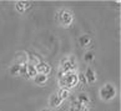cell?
<instances>
[{
	"label": "cell",
	"mask_w": 121,
	"mask_h": 111,
	"mask_svg": "<svg viewBox=\"0 0 121 111\" xmlns=\"http://www.w3.org/2000/svg\"><path fill=\"white\" fill-rule=\"evenodd\" d=\"M84 60L86 61V63H91V61L94 60V54L90 51H87V52H85V55H84Z\"/></svg>",
	"instance_id": "18"
},
{
	"label": "cell",
	"mask_w": 121,
	"mask_h": 111,
	"mask_svg": "<svg viewBox=\"0 0 121 111\" xmlns=\"http://www.w3.org/2000/svg\"><path fill=\"white\" fill-rule=\"evenodd\" d=\"M78 79L81 81L82 84H86V79H85V75L84 74H81V73H79V75H78Z\"/></svg>",
	"instance_id": "19"
},
{
	"label": "cell",
	"mask_w": 121,
	"mask_h": 111,
	"mask_svg": "<svg viewBox=\"0 0 121 111\" xmlns=\"http://www.w3.org/2000/svg\"><path fill=\"white\" fill-rule=\"evenodd\" d=\"M57 19H59L60 24L64 25V26H69L73 24V14H71V11L66 10V9H62V10L59 11V14H57Z\"/></svg>",
	"instance_id": "3"
},
{
	"label": "cell",
	"mask_w": 121,
	"mask_h": 111,
	"mask_svg": "<svg viewBox=\"0 0 121 111\" xmlns=\"http://www.w3.org/2000/svg\"><path fill=\"white\" fill-rule=\"evenodd\" d=\"M62 100L60 99V96L57 94H52L50 96V105L52 106V107H59V106L61 105Z\"/></svg>",
	"instance_id": "11"
},
{
	"label": "cell",
	"mask_w": 121,
	"mask_h": 111,
	"mask_svg": "<svg viewBox=\"0 0 121 111\" xmlns=\"http://www.w3.org/2000/svg\"><path fill=\"white\" fill-rule=\"evenodd\" d=\"M84 75H85V79H86V82L94 84L96 81V74H95V71H94L91 68H87Z\"/></svg>",
	"instance_id": "7"
},
{
	"label": "cell",
	"mask_w": 121,
	"mask_h": 111,
	"mask_svg": "<svg viewBox=\"0 0 121 111\" xmlns=\"http://www.w3.org/2000/svg\"><path fill=\"white\" fill-rule=\"evenodd\" d=\"M59 79H60V85L64 89H69V90L71 87H75L79 82L78 75L75 73H66V74L61 73Z\"/></svg>",
	"instance_id": "1"
},
{
	"label": "cell",
	"mask_w": 121,
	"mask_h": 111,
	"mask_svg": "<svg viewBox=\"0 0 121 111\" xmlns=\"http://www.w3.org/2000/svg\"><path fill=\"white\" fill-rule=\"evenodd\" d=\"M76 69V63L74 60V57H69V59H64L61 61V73H74V70Z\"/></svg>",
	"instance_id": "4"
},
{
	"label": "cell",
	"mask_w": 121,
	"mask_h": 111,
	"mask_svg": "<svg viewBox=\"0 0 121 111\" xmlns=\"http://www.w3.org/2000/svg\"><path fill=\"white\" fill-rule=\"evenodd\" d=\"M76 101L82 106H87L89 102H90V99H89V96L86 94H79L78 97H76Z\"/></svg>",
	"instance_id": "12"
},
{
	"label": "cell",
	"mask_w": 121,
	"mask_h": 111,
	"mask_svg": "<svg viewBox=\"0 0 121 111\" xmlns=\"http://www.w3.org/2000/svg\"><path fill=\"white\" fill-rule=\"evenodd\" d=\"M41 111H50V110H49V109H43Z\"/></svg>",
	"instance_id": "20"
},
{
	"label": "cell",
	"mask_w": 121,
	"mask_h": 111,
	"mask_svg": "<svg viewBox=\"0 0 121 111\" xmlns=\"http://www.w3.org/2000/svg\"><path fill=\"white\" fill-rule=\"evenodd\" d=\"M30 6H31V4L29 1H17L15 4V9L19 13H24L26 9H29Z\"/></svg>",
	"instance_id": "9"
},
{
	"label": "cell",
	"mask_w": 121,
	"mask_h": 111,
	"mask_svg": "<svg viewBox=\"0 0 121 111\" xmlns=\"http://www.w3.org/2000/svg\"><path fill=\"white\" fill-rule=\"evenodd\" d=\"M34 81H35V84H40V85H43V84H45L48 81V76H46V75H43V74H38L36 76L34 77Z\"/></svg>",
	"instance_id": "15"
},
{
	"label": "cell",
	"mask_w": 121,
	"mask_h": 111,
	"mask_svg": "<svg viewBox=\"0 0 121 111\" xmlns=\"http://www.w3.org/2000/svg\"><path fill=\"white\" fill-rule=\"evenodd\" d=\"M70 111H89V107H87V106L80 105L76 100H74V102H71Z\"/></svg>",
	"instance_id": "10"
},
{
	"label": "cell",
	"mask_w": 121,
	"mask_h": 111,
	"mask_svg": "<svg viewBox=\"0 0 121 111\" xmlns=\"http://www.w3.org/2000/svg\"><path fill=\"white\" fill-rule=\"evenodd\" d=\"M35 68H36L38 74H43V75H46V76H48V74L51 73V66L49 64H46V63H44V61H43V63H40L39 65H36Z\"/></svg>",
	"instance_id": "5"
},
{
	"label": "cell",
	"mask_w": 121,
	"mask_h": 111,
	"mask_svg": "<svg viewBox=\"0 0 121 111\" xmlns=\"http://www.w3.org/2000/svg\"><path fill=\"white\" fill-rule=\"evenodd\" d=\"M28 61H30V64L34 65V66H36L40 63H43L41 57L38 54H35V52H28Z\"/></svg>",
	"instance_id": "6"
},
{
	"label": "cell",
	"mask_w": 121,
	"mask_h": 111,
	"mask_svg": "<svg viewBox=\"0 0 121 111\" xmlns=\"http://www.w3.org/2000/svg\"><path fill=\"white\" fill-rule=\"evenodd\" d=\"M38 75V71H36V68H35L34 65L31 64H28V66H26V76L25 77H35Z\"/></svg>",
	"instance_id": "13"
},
{
	"label": "cell",
	"mask_w": 121,
	"mask_h": 111,
	"mask_svg": "<svg viewBox=\"0 0 121 111\" xmlns=\"http://www.w3.org/2000/svg\"><path fill=\"white\" fill-rule=\"evenodd\" d=\"M57 95L60 96V99H61V100H65V99H68V97L70 96V90H69V89L61 87V90L57 92Z\"/></svg>",
	"instance_id": "16"
},
{
	"label": "cell",
	"mask_w": 121,
	"mask_h": 111,
	"mask_svg": "<svg viewBox=\"0 0 121 111\" xmlns=\"http://www.w3.org/2000/svg\"><path fill=\"white\" fill-rule=\"evenodd\" d=\"M79 43L82 47H86L91 44V39H90L89 35H81V36L79 38Z\"/></svg>",
	"instance_id": "14"
},
{
	"label": "cell",
	"mask_w": 121,
	"mask_h": 111,
	"mask_svg": "<svg viewBox=\"0 0 121 111\" xmlns=\"http://www.w3.org/2000/svg\"><path fill=\"white\" fill-rule=\"evenodd\" d=\"M20 70H21V65H17V64H14L10 66V74L16 76V75H20Z\"/></svg>",
	"instance_id": "17"
},
{
	"label": "cell",
	"mask_w": 121,
	"mask_h": 111,
	"mask_svg": "<svg viewBox=\"0 0 121 111\" xmlns=\"http://www.w3.org/2000/svg\"><path fill=\"white\" fill-rule=\"evenodd\" d=\"M16 64L17 65H25L28 64V52L20 51L16 54Z\"/></svg>",
	"instance_id": "8"
},
{
	"label": "cell",
	"mask_w": 121,
	"mask_h": 111,
	"mask_svg": "<svg viewBox=\"0 0 121 111\" xmlns=\"http://www.w3.org/2000/svg\"><path fill=\"white\" fill-rule=\"evenodd\" d=\"M115 95H116V90L111 84H106V85H104L100 90V96H101V99L105 100V101H109L111 99H114Z\"/></svg>",
	"instance_id": "2"
}]
</instances>
